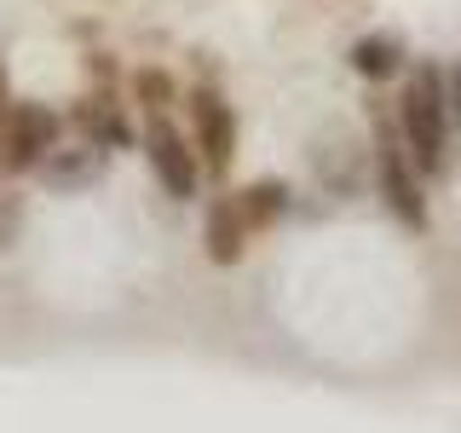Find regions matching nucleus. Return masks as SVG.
I'll use <instances>...</instances> for the list:
<instances>
[{
    "label": "nucleus",
    "mask_w": 461,
    "mask_h": 433,
    "mask_svg": "<svg viewBox=\"0 0 461 433\" xmlns=\"http://www.w3.org/2000/svg\"><path fill=\"white\" fill-rule=\"evenodd\" d=\"M0 105H6V69H0Z\"/></svg>",
    "instance_id": "nucleus-12"
},
{
    "label": "nucleus",
    "mask_w": 461,
    "mask_h": 433,
    "mask_svg": "<svg viewBox=\"0 0 461 433\" xmlns=\"http://www.w3.org/2000/svg\"><path fill=\"white\" fill-rule=\"evenodd\" d=\"M133 98H139V105L150 110V115H162V110L173 105V81H167V69H139V76H133Z\"/></svg>",
    "instance_id": "nucleus-10"
},
{
    "label": "nucleus",
    "mask_w": 461,
    "mask_h": 433,
    "mask_svg": "<svg viewBox=\"0 0 461 433\" xmlns=\"http://www.w3.org/2000/svg\"><path fill=\"white\" fill-rule=\"evenodd\" d=\"M139 139H144V156H150V173L162 180V191H167L173 202H191L196 185H202V162H196L191 144H185V134L167 122V110L150 115Z\"/></svg>",
    "instance_id": "nucleus-4"
},
{
    "label": "nucleus",
    "mask_w": 461,
    "mask_h": 433,
    "mask_svg": "<svg viewBox=\"0 0 461 433\" xmlns=\"http://www.w3.org/2000/svg\"><path fill=\"white\" fill-rule=\"evenodd\" d=\"M444 98H450V122H461V69L444 76Z\"/></svg>",
    "instance_id": "nucleus-11"
},
{
    "label": "nucleus",
    "mask_w": 461,
    "mask_h": 433,
    "mask_svg": "<svg viewBox=\"0 0 461 433\" xmlns=\"http://www.w3.org/2000/svg\"><path fill=\"white\" fill-rule=\"evenodd\" d=\"M191 127H196V162L213 180H225L230 162H237V110L213 87H196L191 93Z\"/></svg>",
    "instance_id": "nucleus-5"
},
{
    "label": "nucleus",
    "mask_w": 461,
    "mask_h": 433,
    "mask_svg": "<svg viewBox=\"0 0 461 433\" xmlns=\"http://www.w3.org/2000/svg\"><path fill=\"white\" fill-rule=\"evenodd\" d=\"M398 134L403 151L421 173L450 168V98H444V69L438 64H415L410 81L398 93Z\"/></svg>",
    "instance_id": "nucleus-1"
},
{
    "label": "nucleus",
    "mask_w": 461,
    "mask_h": 433,
    "mask_svg": "<svg viewBox=\"0 0 461 433\" xmlns=\"http://www.w3.org/2000/svg\"><path fill=\"white\" fill-rule=\"evenodd\" d=\"M64 122H58L52 105H35V98H6L0 105V168L6 173H29L47 162V151L58 144Z\"/></svg>",
    "instance_id": "nucleus-3"
},
{
    "label": "nucleus",
    "mask_w": 461,
    "mask_h": 433,
    "mask_svg": "<svg viewBox=\"0 0 461 433\" xmlns=\"http://www.w3.org/2000/svg\"><path fill=\"white\" fill-rule=\"evenodd\" d=\"M76 127L86 134V144H98V151H127L133 144V122H127V110L115 105L110 93H93L76 105Z\"/></svg>",
    "instance_id": "nucleus-7"
},
{
    "label": "nucleus",
    "mask_w": 461,
    "mask_h": 433,
    "mask_svg": "<svg viewBox=\"0 0 461 433\" xmlns=\"http://www.w3.org/2000/svg\"><path fill=\"white\" fill-rule=\"evenodd\" d=\"M375 185H381V202L398 226L427 231V197H421V180H415V162L398 144L393 110H375Z\"/></svg>",
    "instance_id": "nucleus-2"
},
{
    "label": "nucleus",
    "mask_w": 461,
    "mask_h": 433,
    "mask_svg": "<svg viewBox=\"0 0 461 433\" xmlns=\"http://www.w3.org/2000/svg\"><path fill=\"white\" fill-rule=\"evenodd\" d=\"M41 168H47L52 185H86V180H98V168H104V151H98V144H86L81 156H58V144H52Z\"/></svg>",
    "instance_id": "nucleus-9"
},
{
    "label": "nucleus",
    "mask_w": 461,
    "mask_h": 433,
    "mask_svg": "<svg viewBox=\"0 0 461 433\" xmlns=\"http://www.w3.org/2000/svg\"><path fill=\"white\" fill-rule=\"evenodd\" d=\"M254 214H249V202H242V185L237 191H225V197H213V208H208V226H202V249H208L213 266H237L242 249L254 243Z\"/></svg>",
    "instance_id": "nucleus-6"
},
{
    "label": "nucleus",
    "mask_w": 461,
    "mask_h": 433,
    "mask_svg": "<svg viewBox=\"0 0 461 433\" xmlns=\"http://www.w3.org/2000/svg\"><path fill=\"white\" fill-rule=\"evenodd\" d=\"M352 69L364 81H393L398 69H403V41L398 35H364V41H352Z\"/></svg>",
    "instance_id": "nucleus-8"
}]
</instances>
